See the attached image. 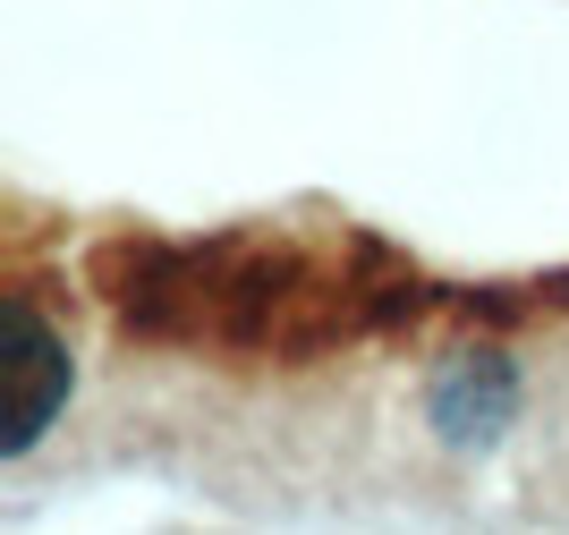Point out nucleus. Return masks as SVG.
Masks as SVG:
<instances>
[{"mask_svg":"<svg viewBox=\"0 0 569 535\" xmlns=\"http://www.w3.org/2000/svg\"><path fill=\"white\" fill-rule=\"evenodd\" d=\"M9 331H18V399H9V450H26L34 434L51 425V408H60V383H69V357H60V340L43 331V315L34 306H18L9 315Z\"/></svg>","mask_w":569,"mask_h":535,"instance_id":"obj_1","label":"nucleus"}]
</instances>
